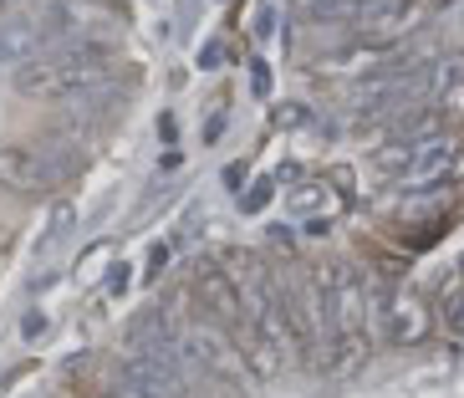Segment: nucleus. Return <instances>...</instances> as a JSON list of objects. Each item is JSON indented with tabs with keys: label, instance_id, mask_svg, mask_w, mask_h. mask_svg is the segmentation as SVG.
<instances>
[{
	"label": "nucleus",
	"instance_id": "nucleus-13",
	"mask_svg": "<svg viewBox=\"0 0 464 398\" xmlns=\"http://www.w3.org/2000/svg\"><path fill=\"white\" fill-rule=\"evenodd\" d=\"M301 11L322 15V21H353L357 0H301Z\"/></svg>",
	"mask_w": 464,
	"mask_h": 398
},
{
	"label": "nucleus",
	"instance_id": "nucleus-8",
	"mask_svg": "<svg viewBox=\"0 0 464 398\" xmlns=\"http://www.w3.org/2000/svg\"><path fill=\"white\" fill-rule=\"evenodd\" d=\"M388 337H393L398 347H419L429 332H434V312H429V302H423L419 291H388Z\"/></svg>",
	"mask_w": 464,
	"mask_h": 398
},
{
	"label": "nucleus",
	"instance_id": "nucleus-17",
	"mask_svg": "<svg viewBox=\"0 0 464 398\" xmlns=\"http://www.w3.org/2000/svg\"><path fill=\"white\" fill-rule=\"evenodd\" d=\"M42 332H46V316H42V312L21 322V337H42Z\"/></svg>",
	"mask_w": 464,
	"mask_h": 398
},
{
	"label": "nucleus",
	"instance_id": "nucleus-12",
	"mask_svg": "<svg viewBox=\"0 0 464 398\" xmlns=\"http://www.w3.org/2000/svg\"><path fill=\"white\" fill-rule=\"evenodd\" d=\"M108 398H153V393H149L143 383H138V378L123 368V363H118V368L108 373Z\"/></svg>",
	"mask_w": 464,
	"mask_h": 398
},
{
	"label": "nucleus",
	"instance_id": "nucleus-7",
	"mask_svg": "<svg viewBox=\"0 0 464 398\" xmlns=\"http://www.w3.org/2000/svg\"><path fill=\"white\" fill-rule=\"evenodd\" d=\"M423 21V0H357L353 26L372 42H388V36H403Z\"/></svg>",
	"mask_w": 464,
	"mask_h": 398
},
{
	"label": "nucleus",
	"instance_id": "nucleus-4",
	"mask_svg": "<svg viewBox=\"0 0 464 398\" xmlns=\"http://www.w3.org/2000/svg\"><path fill=\"white\" fill-rule=\"evenodd\" d=\"M72 169V153H52L46 143H0V189L46 194Z\"/></svg>",
	"mask_w": 464,
	"mask_h": 398
},
{
	"label": "nucleus",
	"instance_id": "nucleus-16",
	"mask_svg": "<svg viewBox=\"0 0 464 398\" xmlns=\"http://www.w3.org/2000/svg\"><path fill=\"white\" fill-rule=\"evenodd\" d=\"M266 194H271V179H260L256 189L246 194V209H260V205H266Z\"/></svg>",
	"mask_w": 464,
	"mask_h": 398
},
{
	"label": "nucleus",
	"instance_id": "nucleus-5",
	"mask_svg": "<svg viewBox=\"0 0 464 398\" xmlns=\"http://www.w3.org/2000/svg\"><path fill=\"white\" fill-rule=\"evenodd\" d=\"M450 159H454V143L444 133H419V138H403L393 149L378 153V169L398 184H429V179L450 174Z\"/></svg>",
	"mask_w": 464,
	"mask_h": 398
},
{
	"label": "nucleus",
	"instance_id": "nucleus-1",
	"mask_svg": "<svg viewBox=\"0 0 464 398\" xmlns=\"http://www.w3.org/2000/svg\"><path fill=\"white\" fill-rule=\"evenodd\" d=\"M102 83H108V46L82 42V36L52 42L36 62L15 72V87L26 97H42V102H72V97L92 92Z\"/></svg>",
	"mask_w": 464,
	"mask_h": 398
},
{
	"label": "nucleus",
	"instance_id": "nucleus-3",
	"mask_svg": "<svg viewBox=\"0 0 464 398\" xmlns=\"http://www.w3.org/2000/svg\"><path fill=\"white\" fill-rule=\"evenodd\" d=\"M174 347H179V357H184L189 368L209 373V378H219V383H230V388L250 383L240 347H235L219 327H209V322H174Z\"/></svg>",
	"mask_w": 464,
	"mask_h": 398
},
{
	"label": "nucleus",
	"instance_id": "nucleus-6",
	"mask_svg": "<svg viewBox=\"0 0 464 398\" xmlns=\"http://www.w3.org/2000/svg\"><path fill=\"white\" fill-rule=\"evenodd\" d=\"M419 92H423V77L398 67V72H382V77L347 87V112H357V118H393L398 108H413Z\"/></svg>",
	"mask_w": 464,
	"mask_h": 398
},
{
	"label": "nucleus",
	"instance_id": "nucleus-2",
	"mask_svg": "<svg viewBox=\"0 0 464 398\" xmlns=\"http://www.w3.org/2000/svg\"><path fill=\"white\" fill-rule=\"evenodd\" d=\"M322 322H327V353L322 363H347V357L368 353V281L353 271V266H327L322 271Z\"/></svg>",
	"mask_w": 464,
	"mask_h": 398
},
{
	"label": "nucleus",
	"instance_id": "nucleus-10",
	"mask_svg": "<svg viewBox=\"0 0 464 398\" xmlns=\"http://www.w3.org/2000/svg\"><path fill=\"white\" fill-rule=\"evenodd\" d=\"M194 302L215 312L219 322H235V286H230V271H219V266H205V271L194 276Z\"/></svg>",
	"mask_w": 464,
	"mask_h": 398
},
{
	"label": "nucleus",
	"instance_id": "nucleus-18",
	"mask_svg": "<svg viewBox=\"0 0 464 398\" xmlns=\"http://www.w3.org/2000/svg\"><path fill=\"white\" fill-rule=\"evenodd\" d=\"M250 83H256L260 97H266V87H271V77H266V62H256V77H250Z\"/></svg>",
	"mask_w": 464,
	"mask_h": 398
},
{
	"label": "nucleus",
	"instance_id": "nucleus-11",
	"mask_svg": "<svg viewBox=\"0 0 464 398\" xmlns=\"http://www.w3.org/2000/svg\"><path fill=\"white\" fill-rule=\"evenodd\" d=\"M388 62H393V52H388V46H347V52L322 56V72H353V77H362V72L388 67Z\"/></svg>",
	"mask_w": 464,
	"mask_h": 398
},
{
	"label": "nucleus",
	"instance_id": "nucleus-20",
	"mask_svg": "<svg viewBox=\"0 0 464 398\" xmlns=\"http://www.w3.org/2000/svg\"><path fill=\"white\" fill-rule=\"evenodd\" d=\"M164 261H169V250L159 246V250H153V256H149V276H159V266H164Z\"/></svg>",
	"mask_w": 464,
	"mask_h": 398
},
{
	"label": "nucleus",
	"instance_id": "nucleus-14",
	"mask_svg": "<svg viewBox=\"0 0 464 398\" xmlns=\"http://www.w3.org/2000/svg\"><path fill=\"white\" fill-rule=\"evenodd\" d=\"M444 322H450V332H464V291L444 306Z\"/></svg>",
	"mask_w": 464,
	"mask_h": 398
},
{
	"label": "nucleus",
	"instance_id": "nucleus-19",
	"mask_svg": "<svg viewBox=\"0 0 464 398\" xmlns=\"http://www.w3.org/2000/svg\"><path fill=\"white\" fill-rule=\"evenodd\" d=\"M225 184H230V189H235V184H246V169L230 164V169H225Z\"/></svg>",
	"mask_w": 464,
	"mask_h": 398
},
{
	"label": "nucleus",
	"instance_id": "nucleus-9",
	"mask_svg": "<svg viewBox=\"0 0 464 398\" xmlns=\"http://www.w3.org/2000/svg\"><path fill=\"white\" fill-rule=\"evenodd\" d=\"M46 46H52V26L46 21H0V67L21 72Z\"/></svg>",
	"mask_w": 464,
	"mask_h": 398
},
{
	"label": "nucleus",
	"instance_id": "nucleus-15",
	"mask_svg": "<svg viewBox=\"0 0 464 398\" xmlns=\"http://www.w3.org/2000/svg\"><path fill=\"white\" fill-rule=\"evenodd\" d=\"M276 123H281V128H296V123H306V112H301V102H286V108L276 112Z\"/></svg>",
	"mask_w": 464,
	"mask_h": 398
}]
</instances>
